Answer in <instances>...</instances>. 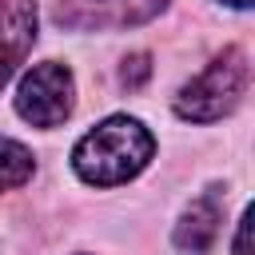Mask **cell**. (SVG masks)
I'll list each match as a JSON object with an SVG mask.
<instances>
[{
	"instance_id": "3957f363",
	"label": "cell",
	"mask_w": 255,
	"mask_h": 255,
	"mask_svg": "<svg viewBox=\"0 0 255 255\" xmlns=\"http://www.w3.org/2000/svg\"><path fill=\"white\" fill-rule=\"evenodd\" d=\"M72 104H76V80L60 60L28 68L16 88V112L32 128H60L72 116Z\"/></svg>"
},
{
	"instance_id": "8992f818",
	"label": "cell",
	"mask_w": 255,
	"mask_h": 255,
	"mask_svg": "<svg viewBox=\"0 0 255 255\" xmlns=\"http://www.w3.org/2000/svg\"><path fill=\"white\" fill-rule=\"evenodd\" d=\"M219 223H223L219 187H211L199 199H191V207L179 215V223H175V247L183 255H207L215 247V239H219Z\"/></svg>"
},
{
	"instance_id": "52a82bcc",
	"label": "cell",
	"mask_w": 255,
	"mask_h": 255,
	"mask_svg": "<svg viewBox=\"0 0 255 255\" xmlns=\"http://www.w3.org/2000/svg\"><path fill=\"white\" fill-rule=\"evenodd\" d=\"M36 171V159L24 143L16 139H4L0 135V191H12V187H24Z\"/></svg>"
},
{
	"instance_id": "6da1fadb",
	"label": "cell",
	"mask_w": 255,
	"mask_h": 255,
	"mask_svg": "<svg viewBox=\"0 0 255 255\" xmlns=\"http://www.w3.org/2000/svg\"><path fill=\"white\" fill-rule=\"evenodd\" d=\"M155 151L151 131L131 116H112L96 124L72 151V167L92 187H116L135 179Z\"/></svg>"
},
{
	"instance_id": "ba28073f",
	"label": "cell",
	"mask_w": 255,
	"mask_h": 255,
	"mask_svg": "<svg viewBox=\"0 0 255 255\" xmlns=\"http://www.w3.org/2000/svg\"><path fill=\"white\" fill-rule=\"evenodd\" d=\"M147 76H151V56H147V52L128 56V60H124V68H120V84H124L128 92L143 88V80H147Z\"/></svg>"
},
{
	"instance_id": "7a4b0ae2",
	"label": "cell",
	"mask_w": 255,
	"mask_h": 255,
	"mask_svg": "<svg viewBox=\"0 0 255 255\" xmlns=\"http://www.w3.org/2000/svg\"><path fill=\"white\" fill-rule=\"evenodd\" d=\"M251 84V64L243 48H223L195 80H187L175 96V116L187 124H211L239 108Z\"/></svg>"
},
{
	"instance_id": "30bf717a",
	"label": "cell",
	"mask_w": 255,
	"mask_h": 255,
	"mask_svg": "<svg viewBox=\"0 0 255 255\" xmlns=\"http://www.w3.org/2000/svg\"><path fill=\"white\" fill-rule=\"evenodd\" d=\"M223 4H231V8H247L251 0H223Z\"/></svg>"
},
{
	"instance_id": "5b68a950",
	"label": "cell",
	"mask_w": 255,
	"mask_h": 255,
	"mask_svg": "<svg viewBox=\"0 0 255 255\" xmlns=\"http://www.w3.org/2000/svg\"><path fill=\"white\" fill-rule=\"evenodd\" d=\"M36 44V4L32 0H0V88L16 76L24 56Z\"/></svg>"
},
{
	"instance_id": "9c48e42d",
	"label": "cell",
	"mask_w": 255,
	"mask_h": 255,
	"mask_svg": "<svg viewBox=\"0 0 255 255\" xmlns=\"http://www.w3.org/2000/svg\"><path fill=\"white\" fill-rule=\"evenodd\" d=\"M235 255H247V215L239 219V239H235Z\"/></svg>"
},
{
	"instance_id": "277c9868",
	"label": "cell",
	"mask_w": 255,
	"mask_h": 255,
	"mask_svg": "<svg viewBox=\"0 0 255 255\" xmlns=\"http://www.w3.org/2000/svg\"><path fill=\"white\" fill-rule=\"evenodd\" d=\"M171 0H60L56 24L72 32H124L155 20Z\"/></svg>"
}]
</instances>
